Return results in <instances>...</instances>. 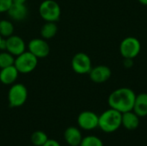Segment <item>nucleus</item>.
Returning a JSON list of instances; mask_svg holds the SVG:
<instances>
[{
	"mask_svg": "<svg viewBox=\"0 0 147 146\" xmlns=\"http://www.w3.org/2000/svg\"><path fill=\"white\" fill-rule=\"evenodd\" d=\"M14 65L21 74L33 72L38 65V59L30 52L25 51L15 58Z\"/></svg>",
	"mask_w": 147,
	"mask_h": 146,
	"instance_id": "3",
	"label": "nucleus"
},
{
	"mask_svg": "<svg viewBox=\"0 0 147 146\" xmlns=\"http://www.w3.org/2000/svg\"><path fill=\"white\" fill-rule=\"evenodd\" d=\"M7 13L12 21L22 22L28 17V9L25 3H13L9 10L7 11Z\"/></svg>",
	"mask_w": 147,
	"mask_h": 146,
	"instance_id": "12",
	"label": "nucleus"
},
{
	"mask_svg": "<svg viewBox=\"0 0 147 146\" xmlns=\"http://www.w3.org/2000/svg\"><path fill=\"white\" fill-rule=\"evenodd\" d=\"M5 49V39L0 34V50H4Z\"/></svg>",
	"mask_w": 147,
	"mask_h": 146,
	"instance_id": "25",
	"label": "nucleus"
},
{
	"mask_svg": "<svg viewBox=\"0 0 147 146\" xmlns=\"http://www.w3.org/2000/svg\"><path fill=\"white\" fill-rule=\"evenodd\" d=\"M79 146H104L102 139L96 136L90 135L83 138Z\"/></svg>",
	"mask_w": 147,
	"mask_h": 146,
	"instance_id": "21",
	"label": "nucleus"
},
{
	"mask_svg": "<svg viewBox=\"0 0 147 146\" xmlns=\"http://www.w3.org/2000/svg\"><path fill=\"white\" fill-rule=\"evenodd\" d=\"M0 20H1V19H0Z\"/></svg>",
	"mask_w": 147,
	"mask_h": 146,
	"instance_id": "28",
	"label": "nucleus"
},
{
	"mask_svg": "<svg viewBox=\"0 0 147 146\" xmlns=\"http://www.w3.org/2000/svg\"><path fill=\"white\" fill-rule=\"evenodd\" d=\"M71 68L77 74H89L92 69V64L90 56L84 52L76 53L71 59Z\"/></svg>",
	"mask_w": 147,
	"mask_h": 146,
	"instance_id": "7",
	"label": "nucleus"
},
{
	"mask_svg": "<svg viewBox=\"0 0 147 146\" xmlns=\"http://www.w3.org/2000/svg\"><path fill=\"white\" fill-rule=\"evenodd\" d=\"M140 126V117L132 110L121 115V126L128 131L136 130Z\"/></svg>",
	"mask_w": 147,
	"mask_h": 146,
	"instance_id": "14",
	"label": "nucleus"
},
{
	"mask_svg": "<svg viewBox=\"0 0 147 146\" xmlns=\"http://www.w3.org/2000/svg\"><path fill=\"white\" fill-rule=\"evenodd\" d=\"M39 15L45 22H56L61 15V8L54 0H44L39 6Z\"/></svg>",
	"mask_w": 147,
	"mask_h": 146,
	"instance_id": "4",
	"label": "nucleus"
},
{
	"mask_svg": "<svg viewBox=\"0 0 147 146\" xmlns=\"http://www.w3.org/2000/svg\"><path fill=\"white\" fill-rule=\"evenodd\" d=\"M27 0H13V3H25Z\"/></svg>",
	"mask_w": 147,
	"mask_h": 146,
	"instance_id": "26",
	"label": "nucleus"
},
{
	"mask_svg": "<svg viewBox=\"0 0 147 146\" xmlns=\"http://www.w3.org/2000/svg\"><path fill=\"white\" fill-rule=\"evenodd\" d=\"M28 51L34 55L38 59H45L50 53V46L45 39L34 38L28 42Z\"/></svg>",
	"mask_w": 147,
	"mask_h": 146,
	"instance_id": "8",
	"label": "nucleus"
},
{
	"mask_svg": "<svg viewBox=\"0 0 147 146\" xmlns=\"http://www.w3.org/2000/svg\"><path fill=\"white\" fill-rule=\"evenodd\" d=\"M141 51L140 40L133 36L125 38L120 45V52L124 59H135Z\"/></svg>",
	"mask_w": 147,
	"mask_h": 146,
	"instance_id": "6",
	"label": "nucleus"
},
{
	"mask_svg": "<svg viewBox=\"0 0 147 146\" xmlns=\"http://www.w3.org/2000/svg\"><path fill=\"white\" fill-rule=\"evenodd\" d=\"M42 146H61L60 145V144L58 142V141H56V140H54V139H48V140Z\"/></svg>",
	"mask_w": 147,
	"mask_h": 146,
	"instance_id": "23",
	"label": "nucleus"
},
{
	"mask_svg": "<svg viewBox=\"0 0 147 146\" xmlns=\"http://www.w3.org/2000/svg\"><path fill=\"white\" fill-rule=\"evenodd\" d=\"M121 115L119 111L109 108L99 115L98 127L106 133L116 132L121 126Z\"/></svg>",
	"mask_w": 147,
	"mask_h": 146,
	"instance_id": "2",
	"label": "nucleus"
},
{
	"mask_svg": "<svg viewBox=\"0 0 147 146\" xmlns=\"http://www.w3.org/2000/svg\"><path fill=\"white\" fill-rule=\"evenodd\" d=\"M12 3L13 0H0V14L7 12Z\"/></svg>",
	"mask_w": 147,
	"mask_h": 146,
	"instance_id": "22",
	"label": "nucleus"
},
{
	"mask_svg": "<svg viewBox=\"0 0 147 146\" xmlns=\"http://www.w3.org/2000/svg\"><path fill=\"white\" fill-rule=\"evenodd\" d=\"M5 51L16 57L26 51V43L22 38L12 34L5 39Z\"/></svg>",
	"mask_w": 147,
	"mask_h": 146,
	"instance_id": "10",
	"label": "nucleus"
},
{
	"mask_svg": "<svg viewBox=\"0 0 147 146\" xmlns=\"http://www.w3.org/2000/svg\"><path fill=\"white\" fill-rule=\"evenodd\" d=\"M15 56H13L9 52L3 50L0 52V69L14 65Z\"/></svg>",
	"mask_w": 147,
	"mask_h": 146,
	"instance_id": "19",
	"label": "nucleus"
},
{
	"mask_svg": "<svg viewBox=\"0 0 147 146\" xmlns=\"http://www.w3.org/2000/svg\"><path fill=\"white\" fill-rule=\"evenodd\" d=\"M111 70L106 65H97L93 67L89 72L90 80L95 83H102L108 81L111 77Z\"/></svg>",
	"mask_w": 147,
	"mask_h": 146,
	"instance_id": "11",
	"label": "nucleus"
},
{
	"mask_svg": "<svg viewBox=\"0 0 147 146\" xmlns=\"http://www.w3.org/2000/svg\"><path fill=\"white\" fill-rule=\"evenodd\" d=\"M133 111L140 118L147 116V93L136 95Z\"/></svg>",
	"mask_w": 147,
	"mask_h": 146,
	"instance_id": "16",
	"label": "nucleus"
},
{
	"mask_svg": "<svg viewBox=\"0 0 147 146\" xmlns=\"http://www.w3.org/2000/svg\"><path fill=\"white\" fill-rule=\"evenodd\" d=\"M133 65H134L133 59H125V60H124V65H125V67L130 68V67L133 66Z\"/></svg>",
	"mask_w": 147,
	"mask_h": 146,
	"instance_id": "24",
	"label": "nucleus"
},
{
	"mask_svg": "<svg viewBox=\"0 0 147 146\" xmlns=\"http://www.w3.org/2000/svg\"><path fill=\"white\" fill-rule=\"evenodd\" d=\"M135 97L136 94L133 89L123 87L114 90L109 95L108 103L110 108L123 114L133 110Z\"/></svg>",
	"mask_w": 147,
	"mask_h": 146,
	"instance_id": "1",
	"label": "nucleus"
},
{
	"mask_svg": "<svg viewBox=\"0 0 147 146\" xmlns=\"http://www.w3.org/2000/svg\"><path fill=\"white\" fill-rule=\"evenodd\" d=\"M19 74L15 65L0 69V82L3 85H12L16 82Z\"/></svg>",
	"mask_w": 147,
	"mask_h": 146,
	"instance_id": "13",
	"label": "nucleus"
},
{
	"mask_svg": "<svg viewBox=\"0 0 147 146\" xmlns=\"http://www.w3.org/2000/svg\"><path fill=\"white\" fill-rule=\"evenodd\" d=\"M47 140V135L42 131H36L31 135V142L34 146H42Z\"/></svg>",
	"mask_w": 147,
	"mask_h": 146,
	"instance_id": "20",
	"label": "nucleus"
},
{
	"mask_svg": "<svg viewBox=\"0 0 147 146\" xmlns=\"http://www.w3.org/2000/svg\"><path fill=\"white\" fill-rule=\"evenodd\" d=\"M138 1L143 5H147V0H138Z\"/></svg>",
	"mask_w": 147,
	"mask_h": 146,
	"instance_id": "27",
	"label": "nucleus"
},
{
	"mask_svg": "<svg viewBox=\"0 0 147 146\" xmlns=\"http://www.w3.org/2000/svg\"><path fill=\"white\" fill-rule=\"evenodd\" d=\"M99 116L92 111H83L78 117V126L85 131H92L98 127Z\"/></svg>",
	"mask_w": 147,
	"mask_h": 146,
	"instance_id": "9",
	"label": "nucleus"
},
{
	"mask_svg": "<svg viewBox=\"0 0 147 146\" xmlns=\"http://www.w3.org/2000/svg\"><path fill=\"white\" fill-rule=\"evenodd\" d=\"M65 142L70 146H79L83 139L81 131L76 126H69L64 133Z\"/></svg>",
	"mask_w": 147,
	"mask_h": 146,
	"instance_id": "15",
	"label": "nucleus"
},
{
	"mask_svg": "<svg viewBox=\"0 0 147 146\" xmlns=\"http://www.w3.org/2000/svg\"><path fill=\"white\" fill-rule=\"evenodd\" d=\"M28 96L27 87L22 83H13L8 91V102L10 108L22 107Z\"/></svg>",
	"mask_w": 147,
	"mask_h": 146,
	"instance_id": "5",
	"label": "nucleus"
},
{
	"mask_svg": "<svg viewBox=\"0 0 147 146\" xmlns=\"http://www.w3.org/2000/svg\"><path fill=\"white\" fill-rule=\"evenodd\" d=\"M58 32V26L56 22H46L40 28V35L41 38L45 40H50L53 38Z\"/></svg>",
	"mask_w": 147,
	"mask_h": 146,
	"instance_id": "17",
	"label": "nucleus"
},
{
	"mask_svg": "<svg viewBox=\"0 0 147 146\" xmlns=\"http://www.w3.org/2000/svg\"><path fill=\"white\" fill-rule=\"evenodd\" d=\"M14 24L9 20H0V34L4 38H8L14 34Z\"/></svg>",
	"mask_w": 147,
	"mask_h": 146,
	"instance_id": "18",
	"label": "nucleus"
}]
</instances>
